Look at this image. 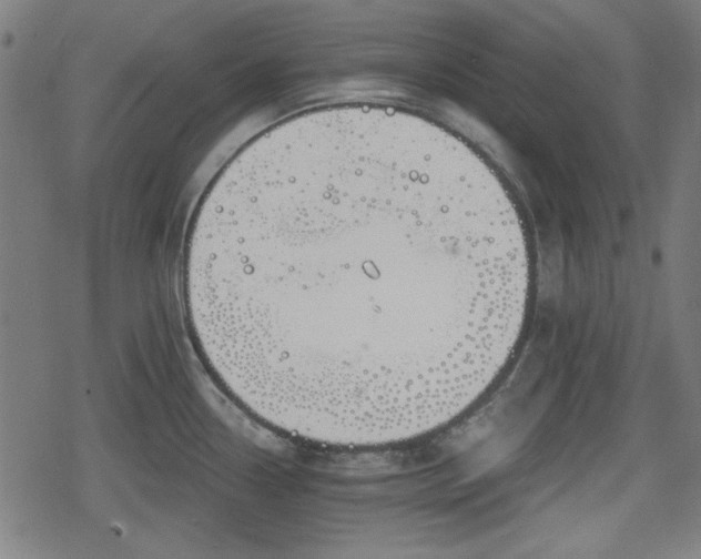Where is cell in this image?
<instances>
[{"instance_id":"6da1fadb","label":"cell","mask_w":701,"mask_h":559,"mask_svg":"<svg viewBox=\"0 0 701 559\" xmlns=\"http://www.w3.org/2000/svg\"><path fill=\"white\" fill-rule=\"evenodd\" d=\"M182 278L200 354L250 414L376 448L491 387L532 271L482 157L423 116L363 104L299 114L238 152L200 204Z\"/></svg>"}]
</instances>
